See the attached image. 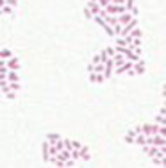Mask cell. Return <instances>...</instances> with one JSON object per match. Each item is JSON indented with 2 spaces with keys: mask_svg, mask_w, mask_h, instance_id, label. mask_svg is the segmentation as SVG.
<instances>
[{
  "mask_svg": "<svg viewBox=\"0 0 166 168\" xmlns=\"http://www.w3.org/2000/svg\"><path fill=\"white\" fill-rule=\"evenodd\" d=\"M141 132L145 134V136H154V134H157L159 132V124H143L141 125Z\"/></svg>",
  "mask_w": 166,
  "mask_h": 168,
  "instance_id": "6da1fadb",
  "label": "cell"
},
{
  "mask_svg": "<svg viewBox=\"0 0 166 168\" xmlns=\"http://www.w3.org/2000/svg\"><path fill=\"white\" fill-rule=\"evenodd\" d=\"M134 72H136V75H143L145 72H147V63H145V59L143 57H139L136 63H134Z\"/></svg>",
  "mask_w": 166,
  "mask_h": 168,
  "instance_id": "7a4b0ae2",
  "label": "cell"
},
{
  "mask_svg": "<svg viewBox=\"0 0 166 168\" xmlns=\"http://www.w3.org/2000/svg\"><path fill=\"white\" fill-rule=\"evenodd\" d=\"M5 66L9 68V70H16L20 72V68H21V64H20V59L15 56H11L9 59H5Z\"/></svg>",
  "mask_w": 166,
  "mask_h": 168,
  "instance_id": "3957f363",
  "label": "cell"
},
{
  "mask_svg": "<svg viewBox=\"0 0 166 168\" xmlns=\"http://www.w3.org/2000/svg\"><path fill=\"white\" fill-rule=\"evenodd\" d=\"M48 149H50V143L45 140V141L41 143V157H43L45 163H48V159H50V150Z\"/></svg>",
  "mask_w": 166,
  "mask_h": 168,
  "instance_id": "277c9868",
  "label": "cell"
},
{
  "mask_svg": "<svg viewBox=\"0 0 166 168\" xmlns=\"http://www.w3.org/2000/svg\"><path fill=\"white\" fill-rule=\"evenodd\" d=\"M79 152H80V159H82V161H90V159H91V152H90V147H88V145H82V147L79 149Z\"/></svg>",
  "mask_w": 166,
  "mask_h": 168,
  "instance_id": "5b68a950",
  "label": "cell"
},
{
  "mask_svg": "<svg viewBox=\"0 0 166 168\" xmlns=\"http://www.w3.org/2000/svg\"><path fill=\"white\" fill-rule=\"evenodd\" d=\"M5 79H7V82H20V74L16 70H7Z\"/></svg>",
  "mask_w": 166,
  "mask_h": 168,
  "instance_id": "8992f818",
  "label": "cell"
},
{
  "mask_svg": "<svg viewBox=\"0 0 166 168\" xmlns=\"http://www.w3.org/2000/svg\"><path fill=\"white\" fill-rule=\"evenodd\" d=\"M152 145H155V147H163V145H166V138L164 136H161V134H154V136H152Z\"/></svg>",
  "mask_w": 166,
  "mask_h": 168,
  "instance_id": "52a82bcc",
  "label": "cell"
},
{
  "mask_svg": "<svg viewBox=\"0 0 166 168\" xmlns=\"http://www.w3.org/2000/svg\"><path fill=\"white\" fill-rule=\"evenodd\" d=\"M130 20H132V13H130V11H125V13H122V15H118V21H120L122 25H125V23H129Z\"/></svg>",
  "mask_w": 166,
  "mask_h": 168,
  "instance_id": "ba28073f",
  "label": "cell"
},
{
  "mask_svg": "<svg viewBox=\"0 0 166 168\" xmlns=\"http://www.w3.org/2000/svg\"><path fill=\"white\" fill-rule=\"evenodd\" d=\"M134 145H139V147H143V145H147V136H145L143 132H139V134H136V138H134Z\"/></svg>",
  "mask_w": 166,
  "mask_h": 168,
  "instance_id": "9c48e42d",
  "label": "cell"
},
{
  "mask_svg": "<svg viewBox=\"0 0 166 168\" xmlns=\"http://www.w3.org/2000/svg\"><path fill=\"white\" fill-rule=\"evenodd\" d=\"M125 57H127L129 61H132V63H136V61L141 57V54H136L132 48H127V52H125Z\"/></svg>",
  "mask_w": 166,
  "mask_h": 168,
  "instance_id": "30bf717a",
  "label": "cell"
},
{
  "mask_svg": "<svg viewBox=\"0 0 166 168\" xmlns=\"http://www.w3.org/2000/svg\"><path fill=\"white\" fill-rule=\"evenodd\" d=\"M57 157H59L61 161H66V159H70V157H72V152H70L68 149H63V150H59V152H57Z\"/></svg>",
  "mask_w": 166,
  "mask_h": 168,
  "instance_id": "8fae6325",
  "label": "cell"
},
{
  "mask_svg": "<svg viewBox=\"0 0 166 168\" xmlns=\"http://www.w3.org/2000/svg\"><path fill=\"white\" fill-rule=\"evenodd\" d=\"M45 140H47V141H48L50 145H54V143L57 141V140H61V136H59L57 132H48V134L45 136Z\"/></svg>",
  "mask_w": 166,
  "mask_h": 168,
  "instance_id": "7c38bea8",
  "label": "cell"
},
{
  "mask_svg": "<svg viewBox=\"0 0 166 168\" xmlns=\"http://www.w3.org/2000/svg\"><path fill=\"white\" fill-rule=\"evenodd\" d=\"M104 70H106V64H104V63H96V64L93 66V72H95V74H104Z\"/></svg>",
  "mask_w": 166,
  "mask_h": 168,
  "instance_id": "4fadbf2b",
  "label": "cell"
},
{
  "mask_svg": "<svg viewBox=\"0 0 166 168\" xmlns=\"http://www.w3.org/2000/svg\"><path fill=\"white\" fill-rule=\"evenodd\" d=\"M154 122L159 124V125H166V114H157V116L154 118Z\"/></svg>",
  "mask_w": 166,
  "mask_h": 168,
  "instance_id": "5bb4252c",
  "label": "cell"
},
{
  "mask_svg": "<svg viewBox=\"0 0 166 168\" xmlns=\"http://www.w3.org/2000/svg\"><path fill=\"white\" fill-rule=\"evenodd\" d=\"M130 36H132V38H141V36H143V32H141V29L136 25V27L130 31Z\"/></svg>",
  "mask_w": 166,
  "mask_h": 168,
  "instance_id": "9a60e30c",
  "label": "cell"
},
{
  "mask_svg": "<svg viewBox=\"0 0 166 168\" xmlns=\"http://www.w3.org/2000/svg\"><path fill=\"white\" fill-rule=\"evenodd\" d=\"M11 56H13V52H11L9 48H2V50H0V57H2V59H9Z\"/></svg>",
  "mask_w": 166,
  "mask_h": 168,
  "instance_id": "2e32d148",
  "label": "cell"
},
{
  "mask_svg": "<svg viewBox=\"0 0 166 168\" xmlns=\"http://www.w3.org/2000/svg\"><path fill=\"white\" fill-rule=\"evenodd\" d=\"M9 90H13V91L18 93L20 90H21V84H20V82H9Z\"/></svg>",
  "mask_w": 166,
  "mask_h": 168,
  "instance_id": "e0dca14e",
  "label": "cell"
},
{
  "mask_svg": "<svg viewBox=\"0 0 166 168\" xmlns=\"http://www.w3.org/2000/svg\"><path fill=\"white\" fill-rule=\"evenodd\" d=\"M4 95H5V98H7V100H11V102H13V100H16V91H13V90H9L7 93H4Z\"/></svg>",
  "mask_w": 166,
  "mask_h": 168,
  "instance_id": "ac0fdd59",
  "label": "cell"
},
{
  "mask_svg": "<svg viewBox=\"0 0 166 168\" xmlns=\"http://www.w3.org/2000/svg\"><path fill=\"white\" fill-rule=\"evenodd\" d=\"M98 56H100V63H106V61L109 59L107 52H106V48H104V50H100V52H98Z\"/></svg>",
  "mask_w": 166,
  "mask_h": 168,
  "instance_id": "d6986e66",
  "label": "cell"
},
{
  "mask_svg": "<svg viewBox=\"0 0 166 168\" xmlns=\"http://www.w3.org/2000/svg\"><path fill=\"white\" fill-rule=\"evenodd\" d=\"M134 138H136V136H129V134H125V136H123V141H125L127 145H134Z\"/></svg>",
  "mask_w": 166,
  "mask_h": 168,
  "instance_id": "ffe728a7",
  "label": "cell"
},
{
  "mask_svg": "<svg viewBox=\"0 0 166 168\" xmlns=\"http://www.w3.org/2000/svg\"><path fill=\"white\" fill-rule=\"evenodd\" d=\"M82 13H84V16H86L88 20H93V13H91V9H90L88 5L84 7V11H82Z\"/></svg>",
  "mask_w": 166,
  "mask_h": 168,
  "instance_id": "44dd1931",
  "label": "cell"
},
{
  "mask_svg": "<svg viewBox=\"0 0 166 168\" xmlns=\"http://www.w3.org/2000/svg\"><path fill=\"white\" fill-rule=\"evenodd\" d=\"M134 5H136V0H125V9L127 11H130Z\"/></svg>",
  "mask_w": 166,
  "mask_h": 168,
  "instance_id": "7402d4cb",
  "label": "cell"
},
{
  "mask_svg": "<svg viewBox=\"0 0 166 168\" xmlns=\"http://www.w3.org/2000/svg\"><path fill=\"white\" fill-rule=\"evenodd\" d=\"M70 152H72V159H80V152H79V149H72Z\"/></svg>",
  "mask_w": 166,
  "mask_h": 168,
  "instance_id": "603a6c76",
  "label": "cell"
},
{
  "mask_svg": "<svg viewBox=\"0 0 166 168\" xmlns=\"http://www.w3.org/2000/svg\"><path fill=\"white\" fill-rule=\"evenodd\" d=\"M54 145H55V149H57V152H59V150H63V149H64V143H63V138H61V140H57V141H55Z\"/></svg>",
  "mask_w": 166,
  "mask_h": 168,
  "instance_id": "cb8c5ba5",
  "label": "cell"
},
{
  "mask_svg": "<svg viewBox=\"0 0 166 168\" xmlns=\"http://www.w3.org/2000/svg\"><path fill=\"white\" fill-rule=\"evenodd\" d=\"M63 143H64V149L72 150V140H66V138H63Z\"/></svg>",
  "mask_w": 166,
  "mask_h": 168,
  "instance_id": "d4e9b609",
  "label": "cell"
},
{
  "mask_svg": "<svg viewBox=\"0 0 166 168\" xmlns=\"http://www.w3.org/2000/svg\"><path fill=\"white\" fill-rule=\"evenodd\" d=\"M106 52H107V56H109V57H112V56H114V54H116V50H114V47H107V48H106Z\"/></svg>",
  "mask_w": 166,
  "mask_h": 168,
  "instance_id": "484cf974",
  "label": "cell"
},
{
  "mask_svg": "<svg viewBox=\"0 0 166 168\" xmlns=\"http://www.w3.org/2000/svg\"><path fill=\"white\" fill-rule=\"evenodd\" d=\"M82 147V143L80 141H77V140H72V149H80Z\"/></svg>",
  "mask_w": 166,
  "mask_h": 168,
  "instance_id": "4316f807",
  "label": "cell"
},
{
  "mask_svg": "<svg viewBox=\"0 0 166 168\" xmlns=\"http://www.w3.org/2000/svg\"><path fill=\"white\" fill-rule=\"evenodd\" d=\"M152 165H154V166H161V159L154 156V157H152Z\"/></svg>",
  "mask_w": 166,
  "mask_h": 168,
  "instance_id": "83f0119b",
  "label": "cell"
},
{
  "mask_svg": "<svg viewBox=\"0 0 166 168\" xmlns=\"http://www.w3.org/2000/svg\"><path fill=\"white\" fill-rule=\"evenodd\" d=\"M5 4H7V5H11V7H15V9H16V5H18V0H5Z\"/></svg>",
  "mask_w": 166,
  "mask_h": 168,
  "instance_id": "f1b7e54d",
  "label": "cell"
},
{
  "mask_svg": "<svg viewBox=\"0 0 166 168\" xmlns=\"http://www.w3.org/2000/svg\"><path fill=\"white\" fill-rule=\"evenodd\" d=\"M104 81H106V77H104V74H96V82H98V84H102Z\"/></svg>",
  "mask_w": 166,
  "mask_h": 168,
  "instance_id": "f546056e",
  "label": "cell"
},
{
  "mask_svg": "<svg viewBox=\"0 0 166 168\" xmlns=\"http://www.w3.org/2000/svg\"><path fill=\"white\" fill-rule=\"evenodd\" d=\"M90 82H91V84L96 82V74H95V72H90Z\"/></svg>",
  "mask_w": 166,
  "mask_h": 168,
  "instance_id": "4dcf8cb0",
  "label": "cell"
},
{
  "mask_svg": "<svg viewBox=\"0 0 166 168\" xmlns=\"http://www.w3.org/2000/svg\"><path fill=\"white\" fill-rule=\"evenodd\" d=\"M157 134H161V136L166 138V125H159V132H157Z\"/></svg>",
  "mask_w": 166,
  "mask_h": 168,
  "instance_id": "1f68e13d",
  "label": "cell"
},
{
  "mask_svg": "<svg viewBox=\"0 0 166 168\" xmlns=\"http://www.w3.org/2000/svg\"><path fill=\"white\" fill-rule=\"evenodd\" d=\"M130 13H132V16H138V15H139V9H138V5H134V7L130 9Z\"/></svg>",
  "mask_w": 166,
  "mask_h": 168,
  "instance_id": "d6a6232c",
  "label": "cell"
},
{
  "mask_svg": "<svg viewBox=\"0 0 166 168\" xmlns=\"http://www.w3.org/2000/svg\"><path fill=\"white\" fill-rule=\"evenodd\" d=\"M91 63H93V64L100 63V56H98V54H95V56H93V59H91Z\"/></svg>",
  "mask_w": 166,
  "mask_h": 168,
  "instance_id": "836d02e7",
  "label": "cell"
},
{
  "mask_svg": "<svg viewBox=\"0 0 166 168\" xmlns=\"http://www.w3.org/2000/svg\"><path fill=\"white\" fill-rule=\"evenodd\" d=\"M96 2H98V5H100V7H106V5L109 4V0H96Z\"/></svg>",
  "mask_w": 166,
  "mask_h": 168,
  "instance_id": "e575fe53",
  "label": "cell"
},
{
  "mask_svg": "<svg viewBox=\"0 0 166 168\" xmlns=\"http://www.w3.org/2000/svg\"><path fill=\"white\" fill-rule=\"evenodd\" d=\"M50 156H55V154H57V149H55V145H50Z\"/></svg>",
  "mask_w": 166,
  "mask_h": 168,
  "instance_id": "d590c367",
  "label": "cell"
},
{
  "mask_svg": "<svg viewBox=\"0 0 166 168\" xmlns=\"http://www.w3.org/2000/svg\"><path fill=\"white\" fill-rule=\"evenodd\" d=\"M161 166L166 168V156H164V157H161Z\"/></svg>",
  "mask_w": 166,
  "mask_h": 168,
  "instance_id": "8d00e7d4",
  "label": "cell"
},
{
  "mask_svg": "<svg viewBox=\"0 0 166 168\" xmlns=\"http://www.w3.org/2000/svg\"><path fill=\"white\" fill-rule=\"evenodd\" d=\"M134 131H136V134H139V132H141V125H136V127H134Z\"/></svg>",
  "mask_w": 166,
  "mask_h": 168,
  "instance_id": "74e56055",
  "label": "cell"
},
{
  "mask_svg": "<svg viewBox=\"0 0 166 168\" xmlns=\"http://www.w3.org/2000/svg\"><path fill=\"white\" fill-rule=\"evenodd\" d=\"M93 66H95L93 63H90V64H88V74H90V72H93Z\"/></svg>",
  "mask_w": 166,
  "mask_h": 168,
  "instance_id": "f35d334b",
  "label": "cell"
},
{
  "mask_svg": "<svg viewBox=\"0 0 166 168\" xmlns=\"http://www.w3.org/2000/svg\"><path fill=\"white\" fill-rule=\"evenodd\" d=\"M159 114H166V107H164V106H163V107L159 109Z\"/></svg>",
  "mask_w": 166,
  "mask_h": 168,
  "instance_id": "ab89813d",
  "label": "cell"
},
{
  "mask_svg": "<svg viewBox=\"0 0 166 168\" xmlns=\"http://www.w3.org/2000/svg\"><path fill=\"white\" fill-rule=\"evenodd\" d=\"M159 149L163 150V154H164V156H166V145H163V147H159Z\"/></svg>",
  "mask_w": 166,
  "mask_h": 168,
  "instance_id": "60d3db41",
  "label": "cell"
},
{
  "mask_svg": "<svg viewBox=\"0 0 166 168\" xmlns=\"http://www.w3.org/2000/svg\"><path fill=\"white\" fill-rule=\"evenodd\" d=\"M4 4H5V0H0V7H2V5H4Z\"/></svg>",
  "mask_w": 166,
  "mask_h": 168,
  "instance_id": "b9f144b4",
  "label": "cell"
},
{
  "mask_svg": "<svg viewBox=\"0 0 166 168\" xmlns=\"http://www.w3.org/2000/svg\"><path fill=\"white\" fill-rule=\"evenodd\" d=\"M163 106H164V107H166V98H164V102H163Z\"/></svg>",
  "mask_w": 166,
  "mask_h": 168,
  "instance_id": "7bdbcfd3",
  "label": "cell"
},
{
  "mask_svg": "<svg viewBox=\"0 0 166 168\" xmlns=\"http://www.w3.org/2000/svg\"><path fill=\"white\" fill-rule=\"evenodd\" d=\"M109 2H112V0H109Z\"/></svg>",
  "mask_w": 166,
  "mask_h": 168,
  "instance_id": "ee69618b",
  "label": "cell"
}]
</instances>
